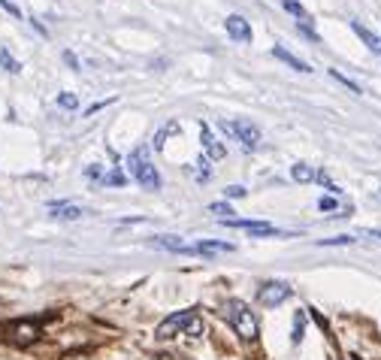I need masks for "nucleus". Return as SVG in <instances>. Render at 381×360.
I'll return each instance as SVG.
<instances>
[{"label": "nucleus", "instance_id": "f257e3e1", "mask_svg": "<svg viewBox=\"0 0 381 360\" xmlns=\"http://www.w3.org/2000/svg\"><path fill=\"white\" fill-rule=\"evenodd\" d=\"M221 315L227 318L230 327H233L243 339H248V342L257 339V318H254L252 309L243 303V300H224V303H221Z\"/></svg>", "mask_w": 381, "mask_h": 360}, {"label": "nucleus", "instance_id": "f03ea898", "mask_svg": "<svg viewBox=\"0 0 381 360\" xmlns=\"http://www.w3.org/2000/svg\"><path fill=\"white\" fill-rule=\"evenodd\" d=\"M127 167H130V176H134L136 182L146 188V191H157V188H160V176H157V169L152 167V161H148L146 148H134L130 158H127Z\"/></svg>", "mask_w": 381, "mask_h": 360}, {"label": "nucleus", "instance_id": "7ed1b4c3", "mask_svg": "<svg viewBox=\"0 0 381 360\" xmlns=\"http://www.w3.org/2000/svg\"><path fill=\"white\" fill-rule=\"evenodd\" d=\"M194 318H197V309H179V312H173L167 321L157 324V333L155 336L157 339H173V336L182 333V330H188Z\"/></svg>", "mask_w": 381, "mask_h": 360}, {"label": "nucleus", "instance_id": "20e7f679", "mask_svg": "<svg viewBox=\"0 0 381 360\" xmlns=\"http://www.w3.org/2000/svg\"><path fill=\"white\" fill-rule=\"evenodd\" d=\"M288 297H290V285H285V282H264L260 285V291H257V300H260V306L264 309L282 306Z\"/></svg>", "mask_w": 381, "mask_h": 360}, {"label": "nucleus", "instance_id": "39448f33", "mask_svg": "<svg viewBox=\"0 0 381 360\" xmlns=\"http://www.w3.org/2000/svg\"><path fill=\"white\" fill-rule=\"evenodd\" d=\"M224 127V131L227 134H233L236 139H239V143H243L245 148H248V152H254V148L260 146V131H257V127L252 124V122H243V118H239V122H233V124H221Z\"/></svg>", "mask_w": 381, "mask_h": 360}, {"label": "nucleus", "instance_id": "423d86ee", "mask_svg": "<svg viewBox=\"0 0 381 360\" xmlns=\"http://www.w3.org/2000/svg\"><path fill=\"white\" fill-rule=\"evenodd\" d=\"M224 25H227V34L233 37L236 43H243V46L252 43V27H248V22H245L243 15H230Z\"/></svg>", "mask_w": 381, "mask_h": 360}, {"label": "nucleus", "instance_id": "0eeeda50", "mask_svg": "<svg viewBox=\"0 0 381 360\" xmlns=\"http://www.w3.org/2000/svg\"><path fill=\"white\" fill-rule=\"evenodd\" d=\"M37 336H39V324L37 321H18V324H13V339H15L18 345H31Z\"/></svg>", "mask_w": 381, "mask_h": 360}, {"label": "nucleus", "instance_id": "6e6552de", "mask_svg": "<svg viewBox=\"0 0 381 360\" xmlns=\"http://www.w3.org/2000/svg\"><path fill=\"white\" fill-rule=\"evenodd\" d=\"M221 252H233V245L215 243V239H203V243L188 245V255H221Z\"/></svg>", "mask_w": 381, "mask_h": 360}, {"label": "nucleus", "instance_id": "1a4fd4ad", "mask_svg": "<svg viewBox=\"0 0 381 360\" xmlns=\"http://www.w3.org/2000/svg\"><path fill=\"white\" fill-rule=\"evenodd\" d=\"M200 134H203V148H206V158H209V161H212V158H215V161H221V158L227 155V148H224V146H221V143H218V139L212 136V131H209L206 124L200 127Z\"/></svg>", "mask_w": 381, "mask_h": 360}, {"label": "nucleus", "instance_id": "9d476101", "mask_svg": "<svg viewBox=\"0 0 381 360\" xmlns=\"http://www.w3.org/2000/svg\"><path fill=\"white\" fill-rule=\"evenodd\" d=\"M49 212H52V218H64V221H76V218L85 215V209H79L73 203H52L49 206Z\"/></svg>", "mask_w": 381, "mask_h": 360}, {"label": "nucleus", "instance_id": "9b49d317", "mask_svg": "<svg viewBox=\"0 0 381 360\" xmlns=\"http://www.w3.org/2000/svg\"><path fill=\"white\" fill-rule=\"evenodd\" d=\"M155 248H167V252L176 255H188V243H182V236H152Z\"/></svg>", "mask_w": 381, "mask_h": 360}, {"label": "nucleus", "instance_id": "f8f14e48", "mask_svg": "<svg viewBox=\"0 0 381 360\" xmlns=\"http://www.w3.org/2000/svg\"><path fill=\"white\" fill-rule=\"evenodd\" d=\"M351 31H354V34L369 46V52H375V55L381 58V37H375L373 31H369V27H363L360 22H351Z\"/></svg>", "mask_w": 381, "mask_h": 360}, {"label": "nucleus", "instance_id": "ddd939ff", "mask_svg": "<svg viewBox=\"0 0 381 360\" xmlns=\"http://www.w3.org/2000/svg\"><path fill=\"white\" fill-rule=\"evenodd\" d=\"M273 55L278 58V61H285L288 67H294V70H297V73H312V67H309L306 61H299V58H297V55H290V52H288V49H282V46H276V49H273Z\"/></svg>", "mask_w": 381, "mask_h": 360}, {"label": "nucleus", "instance_id": "4468645a", "mask_svg": "<svg viewBox=\"0 0 381 360\" xmlns=\"http://www.w3.org/2000/svg\"><path fill=\"white\" fill-rule=\"evenodd\" d=\"M290 176H294V182H315L318 173H315V167H309V164H294V169H290Z\"/></svg>", "mask_w": 381, "mask_h": 360}, {"label": "nucleus", "instance_id": "2eb2a0df", "mask_svg": "<svg viewBox=\"0 0 381 360\" xmlns=\"http://www.w3.org/2000/svg\"><path fill=\"white\" fill-rule=\"evenodd\" d=\"M303 333H306V315L297 312L294 315V333H290V342L299 345V342H303Z\"/></svg>", "mask_w": 381, "mask_h": 360}, {"label": "nucleus", "instance_id": "dca6fc26", "mask_svg": "<svg viewBox=\"0 0 381 360\" xmlns=\"http://www.w3.org/2000/svg\"><path fill=\"white\" fill-rule=\"evenodd\" d=\"M0 70H6V73H18V70H22V64H18L15 58L6 52V49H0Z\"/></svg>", "mask_w": 381, "mask_h": 360}, {"label": "nucleus", "instance_id": "f3484780", "mask_svg": "<svg viewBox=\"0 0 381 360\" xmlns=\"http://www.w3.org/2000/svg\"><path fill=\"white\" fill-rule=\"evenodd\" d=\"M282 6L288 9V13L290 15H294V18H299V22H306V9H303V4H299V0H282Z\"/></svg>", "mask_w": 381, "mask_h": 360}, {"label": "nucleus", "instance_id": "a211bd4d", "mask_svg": "<svg viewBox=\"0 0 381 360\" xmlns=\"http://www.w3.org/2000/svg\"><path fill=\"white\" fill-rule=\"evenodd\" d=\"M330 76H333L339 85H345L351 94H363V91H360V85H357V82H351V79H348V76H342V73H339V70H330Z\"/></svg>", "mask_w": 381, "mask_h": 360}, {"label": "nucleus", "instance_id": "6ab92c4d", "mask_svg": "<svg viewBox=\"0 0 381 360\" xmlns=\"http://www.w3.org/2000/svg\"><path fill=\"white\" fill-rule=\"evenodd\" d=\"M58 106H61V109H70V112H73V109H79V97H76V94H70V91H61V94H58Z\"/></svg>", "mask_w": 381, "mask_h": 360}, {"label": "nucleus", "instance_id": "aec40b11", "mask_svg": "<svg viewBox=\"0 0 381 360\" xmlns=\"http://www.w3.org/2000/svg\"><path fill=\"white\" fill-rule=\"evenodd\" d=\"M197 179H200V182H206V179H209V158L206 155L197 161Z\"/></svg>", "mask_w": 381, "mask_h": 360}, {"label": "nucleus", "instance_id": "412c9836", "mask_svg": "<svg viewBox=\"0 0 381 360\" xmlns=\"http://www.w3.org/2000/svg\"><path fill=\"white\" fill-rule=\"evenodd\" d=\"M245 194H248V191H245L243 185H230V188H224V197H227V200H236V197L243 200Z\"/></svg>", "mask_w": 381, "mask_h": 360}, {"label": "nucleus", "instance_id": "4be33fe9", "mask_svg": "<svg viewBox=\"0 0 381 360\" xmlns=\"http://www.w3.org/2000/svg\"><path fill=\"white\" fill-rule=\"evenodd\" d=\"M354 236H333V239H321V245H351Z\"/></svg>", "mask_w": 381, "mask_h": 360}, {"label": "nucleus", "instance_id": "5701e85b", "mask_svg": "<svg viewBox=\"0 0 381 360\" xmlns=\"http://www.w3.org/2000/svg\"><path fill=\"white\" fill-rule=\"evenodd\" d=\"M106 182H109V185H124V182H127V176L122 173V169H112V173L106 176Z\"/></svg>", "mask_w": 381, "mask_h": 360}, {"label": "nucleus", "instance_id": "b1692460", "mask_svg": "<svg viewBox=\"0 0 381 360\" xmlns=\"http://www.w3.org/2000/svg\"><path fill=\"white\" fill-rule=\"evenodd\" d=\"M0 6H4V9H6V13H9V15H15V18H22V9H18V6L13 4V0H0Z\"/></svg>", "mask_w": 381, "mask_h": 360}, {"label": "nucleus", "instance_id": "393cba45", "mask_svg": "<svg viewBox=\"0 0 381 360\" xmlns=\"http://www.w3.org/2000/svg\"><path fill=\"white\" fill-rule=\"evenodd\" d=\"M299 31H303L309 39H312V43H318V39H321V37L315 34V27H309V22H299Z\"/></svg>", "mask_w": 381, "mask_h": 360}, {"label": "nucleus", "instance_id": "a878e982", "mask_svg": "<svg viewBox=\"0 0 381 360\" xmlns=\"http://www.w3.org/2000/svg\"><path fill=\"white\" fill-rule=\"evenodd\" d=\"M209 209H212V215H233V212H230V206H227V203H212Z\"/></svg>", "mask_w": 381, "mask_h": 360}, {"label": "nucleus", "instance_id": "bb28decb", "mask_svg": "<svg viewBox=\"0 0 381 360\" xmlns=\"http://www.w3.org/2000/svg\"><path fill=\"white\" fill-rule=\"evenodd\" d=\"M109 103H112V100H103V103H94V106H88V109H85V115H88V118H94V112H100V109H103V106H109Z\"/></svg>", "mask_w": 381, "mask_h": 360}, {"label": "nucleus", "instance_id": "cd10ccee", "mask_svg": "<svg viewBox=\"0 0 381 360\" xmlns=\"http://www.w3.org/2000/svg\"><path fill=\"white\" fill-rule=\"evenodd\" d=\"M360 236H369V239H375V243H381V230H373V227L360 230Z\"/></svg>", "mask_w": 381, "mask_h": 360}, {"label": "nucleus", "instance_id": "c85d7f7f", "mask_svg": "<svg viewBox=\"0 0 381 360\" xmlns=\"http://www.w3.org/2000/svg\"><path fill=\"white\" fill-rule=\"evenodd\" d=\"M85 176H88V179H103V173H100V167H97V164H94V167H88V169H85Z\"/></svg>", "mask_w": 381, "mask_h": 360}, {"label": "nucleus", "instance_id": "c756f323", "mask_svg": "<svg viewBox=\"0 0 381 360\" xmlns=\"http://www.w3.org/2000/svg\"><path fill=\"white\" fill-rule=\"evenodd\" d=\"M64 61H67L70 67H73V70H79V58H76L73 52H64Z\"/></svg>", "mask_w": 381, "mask_h": 360}, {"label": "nucleus", "instance_id": "7c9ffc66", "mask_svg": "<svg viewBox=\"0 0 381 360\" xmlns=\"http://www.w3.org/2000/svg\"><path fill=\"white\" fill-rule=\"evenodd\" d=\"M318 206H321V209H327V212H330V209H336V200H333V197H324Z\"/></svg>", "mask_w": 381, "mask_h": 360}, {"label": "nucleus", "instance_id": "2f4dec72", "mask_svg": "<svg viewBox=\"0 0 381 360\" xmlns=\"http://www.w3.org/2000/svg\"><path fill=\"white\" fill-rule=\"evenodd\" d=\"M348 360H357V357H348Z\"/></svg>", "mask_w": 381, "mask_h": 360}]
</instances>
